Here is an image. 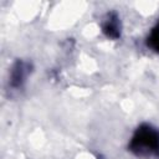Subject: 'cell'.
<instances>
[{"label": "cell", "mask_w": 159, "mask_h": 159, "mask_svg": "<svg viewBox=\"0 0 159 159\" xmlns=\"http://www.w3.org/2000/svg\"><path fill=\"white\" fill-rule=\"evenodd\" d=\"M129 148L137 155L152 157L159 154V130L152 125H140L134 133Z\"/></svg>", "instance_id": "cell-1"}, {"label": "cell", "mask_w": 159, "mask_h": 159, "mask_svg": "<svg viewBox=\"0 0 159 159\" xmlns=\"http://www.w3.org/2000/svg\"><path fill=\"white\" fill-rule=\"evenodd\" d=\"M27 73H29V66L25 63V62H16L11 71H10V86L12 88H19L22 86V83L26 81V77H27Z\"/></svg>", "instance_id": "cell-2"}, {"label": "cell", "mask_w": 159, "mask_h": 159, "mask_svg": "<svg viewBox=\"0 0 159 159\" xmlns=\"http://www.w3.org/2000/svg\"><path fill=\"white\" fill-rule=\"evenodd\" d=\"M103 31L108 37L116 39L119 36V22H118V16L109 14L103 24Z\"/></svg>", "instance_id": "cell-3"}, {"label": "cell", "mask_w": 159, "mask_h": 159, "mask_svg": "<svg viewBox=\"0 0 159 159\" xmlns=\"http://www.w3.org/2000/svg\"><path fill=\"white\" fill-rule=\"evenodd\" d=\"M148 45H150V47L154 48L155 51H159V24L157 29H154L150 36L148 37Z\"/></svg>", "instance_id": "cell-4"}]
</instances>
